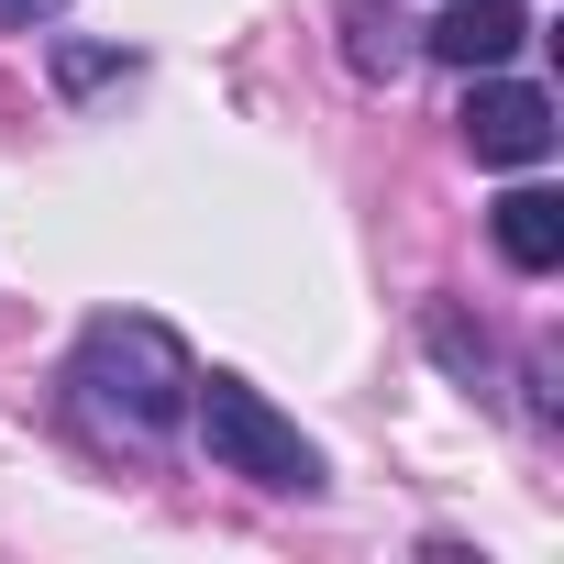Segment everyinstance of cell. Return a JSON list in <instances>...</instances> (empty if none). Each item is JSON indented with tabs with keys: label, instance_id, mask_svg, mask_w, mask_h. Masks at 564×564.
I'll return each instance as SVG.
<instances>
[{
	"label": "cell",
	"instance_id": "obj_3",
	"mask_svg": "<svg viewBox=\"0 0 564 564\" xmlns=\"http://www.w3.org/2000/svg\"><path fill=\"white\" fill-rule=\"evenodd\" d=\"M465 155L476 166H542L553 155V100L531 89V78H487L476 67V89H465Z\"/></svg>",
	"mask_w": 564,
	"mask_h": 564
},
{
	"label": "cell",
	"instance_id": "obj_1",
	"mask_svg": "<svg viewBox=\"0 0 564 564\" xmlns=\"http://www.w3.org/2000/svg\"><path fill=\"white\" fill-rule=\"evenodd\" d=\"M188 388H199V366L155 311H100L78 333V355H67V399L111 443H166L188 421Z\"/></svg>",
	"mask_w": 564,
	"mask_h": 564
},
{
	"label": "cell",
	"instance_id": "obj_5",
	"mask_svg": "<svg viewBox=\"0 0 564 564\" xmlns=\"http://www.w3.org/2000/svg\"><path fill=\"white\" fill-rule=\"evenodd\" d=\"M487 221H498V254H509L520 276L564 265V199H553V188H509V199H498Z\"/></svg>",
	"mask_w": 564,
	"mask_h": 564
},
{
	"label": "cell",
	"instance_id": "obj_6",
	"mask_svg": "<svg viewBox=\"0 0 564 564\" xmlns=\"http://www.w3.org/2000/svg\"><path fill=\"white\" fill-rule=\"evenodd\" d=\"M432 355H443L454 377H476V388H487V333H465L454 311H432Z\"/></svg>",
	"mask_w": 564,
	"mask_h": 564
},
{
	"label": "cell",
	"instance_id": "obj_4",
	"mask_svg": "<svg viewBox=\"0 0 564 564\" xmlns=\"http://www.w3.org/2000/svg\"><path fill=\"white\" fill-rule=\"evenodd\" d=\"M520 34H531V12H520V0H454V12L421 34L443 67H509L520 56Z\"/></svg>",
	"mask_w": 564,
	"mask_h": 564
},
{
	"label": "cell",
	"instance_id": "obj_8",
	"mask_svg": "<svg viewBox=\"0 0 564 564\" xmlns=\"http://www.w3.org/2000/svg\"><path fill=\"white\" fill-rule=\"evenodd\" d=\"M67 12V0H0V23H12V34H34V23H56Z\"/></svg>",
	"mask_w": 564,
	"mask_h": 564
},
{
	"label": "cell",
	"instance_id": "obj_2",
	"mask_svg": "<svg viewBox=\"0 0 564 564\" xmlns=\"http://www.w3.org/2000/svg\"><path fill=\"white\" fill-rule=\"evenodd\" d=\"M188 421H199L210 465L243 476V487H265V498H322V487H333L322 443L276 410L265 388H243V377H199V388H188Z\"/></svg>",
	"mask_w": 564,
	"mask_h": 564
},
{
	"label": "cell",
	"instance_id": "obj_7",
	"mask_svg": "<svg viewBox=\"0 0 564 564\" xmlns=\"http://www.w3.org/2000/svg\"><path fill=\"white\" fill-rule=\"evenodd\" d=\"M133 56H111V45H56V89H100V78H122Z\"/></svg>",
	"mask_w": 564,
	"mask_h": 564
}]
</instances>
